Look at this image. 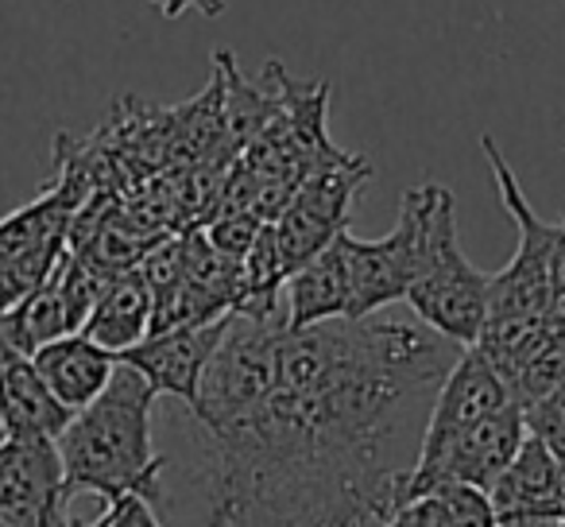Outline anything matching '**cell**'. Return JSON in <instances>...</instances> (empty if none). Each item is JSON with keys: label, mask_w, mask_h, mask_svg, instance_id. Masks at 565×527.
Here are the masks:
<instances>
[{"label": "cell", "mask_w": 565, "mask_h": 527, "mask_svg": "<svg viewBox=\"0 0 565 527\" xmlns=\"http://www.w3.org/2000/svg\"><path fill=\"white\" fill-rule=\"evenodd\" d=\"M461 346L415 315L287 326L275 384L202 426L205 527H380L407 504V434Z\"/></svg>", "instance_id": "1"}, {"label": "cell", "mask_w": 565, "mask_h": 527, "mask_svg": "<svg viewBox=\"0 0 565 527\" xmlns=\"http://www.w3.org/2000/svg\"><path fill=\"white\" fill-rule=\"evenodd\" d=\"M480 148H484V159L492 167L503 210L515 221L519 241L511 264L503 272H495L492 284H488V318L472 346L503 372V380H511L546 346L550 334L565 323L562 299H557V287H554L557 225H550V221H542L534 213V205L526 202L523 187H519L515 171L503 159L500 144L492 136H480Z\"/></svg>", "instance_id": "2"}, {"label": "cell", "mask_w": 565, "mask_h": 527, "mask_svg": "<svg viewBox=\"0 0 565 527\" xmlns=\"http://www.w3.org/2000/svg\"><path fill=\"white\" fill-rule=\"evenodd\" d=\"M151 384L132 365L117 361L102 396L74 411L66 431L55 439L66 496L97 493L102 504H117L128 493H143L156 500L163 457L151 446Z\"/></svg>", "instance_id": "3"}, {"label": "cell", "mask_w": 565, "mask_h": 527, "mask_svg": "<svg viewBox=\"0 0 565 527\" xmlns=\"http://www.w3.org/2000/svg\"><path fill=\"white\" fill-rule=\"evenodd\" d=\"M488 284H492V276L469 264L461 241H457L454 190L438 187L430 202V218H426V241L415 284L403 303L418 323H426L434 334L465 349L480 338V326L488 318Z\"/></svg>", "instance_id": "4"}, {"label": "cell", "mask_w": 565, "mask_h": 527, "mask_svg": "<svg viewBox=\"0 0 565 527\" xmlns=\"http://www.w3.org/2000/svg\"><path fill=\"white\" fill-rule=\"evenodd\" d=\"M434 190H438V182H418V187L403 190L399 221L380 241H361V236H353L345 229L349 284H353L345 318L376 315V310H387L407 299L418 272V256H423Z\"/></svg>", "instance_id": "5"}, {"label": "cell", "mask_w": 565, "mask_h": 527, "mask_svg": "<svg viewBox=\"0 0 565 527\" xmlns=\"http://www.w3.org/2000/svg\"><path fill=\"white\" fill-rule=\"evenodd\" d=\"M369 179H372L369 159L341 151L338 159L315 167V171L299 182L291 202L282 205V213L271 221L282 272H287V276H291L299 264H307L315 252H322L341 229H349L353 198L361 194V187Z\"/></svg>", "instance_id": "6"}, {"label": "cell", "mask_w": 565, "mask_h": 527, "mask_svg": "<svg viewBox=\"0 0 565 527\" xmlns=\"http://www.w3.org/2000/svg\"><path fill=\"white\" fill-rule=\"evenodd\" d=\"M55 439L0 442V527H71Z\"/></svg>", "instance_id": "7"}, {"label": "cell", "mask_w": 565, "mask_h": 527, "mask_svg": "<svg viewBox=\"0 0 565 527\" xmlns=\"http://www.w3.org/2000/svg\"><path fill=\"white\" fill-rule=\"evenodd\" d=\"M523 439H526L523 403L511 400L508 408L492 411L480 423H472L469 431L457 434L446 450H438L426 462H415L407 500L434 485H477L488 493V485L500 477L503 465L511 462V454H515Z\"/></svg>", "instance_id": "8"}, {"label": "cell", "mask_w": 565, "mask_h": 527, "mask_svg": "<svg viewBox=\"0 0 565 527\" xmlns=\"http://www.w3.org/2000/svg\"><path fill=\"white\" fill-rule=\"evenodd\" d=\"M228 323H233V315H221L213 323L174 326V330L148 334L143 341L128 346L125 354H117V361L132 365L156 396H171V400L186 403L194 411L198 400H202L205 369L217 357L221 341L228 334Z\"/></svg>", "instance_id": "9"}, {"label": "cell", "mask_w": 565, "mask_h": 527, "mask_svg": "<svg viewBox=\"0 0 565 527\" xmlns=\"http://www.w3.org/2000/svg\"><path fill=\"white\" fill-rule=\"evenodd\" d=\"M511 400H515V396H511V384L503 380V372L495 369L477 346H465L461 354H457V361L449 365L438 392H434L415 462H426V457H434L438 450H446L457 434L469 431L472 423H480V419L492 415V411L508 408Z\"/></svg>", "instance_id": "10"}, {"label": "cell", "mask_w": 565, "mask_h": 527, "mask_svg": "<svg viewBox=\"0 0 565 527\" xmlns=\"http://www.w3.org/2000/svg\"><path fill=\"white\" fill-rule=\"evenodd\" d=\"M488 500L495 519L534 516L557 524L565 519V465L539 434L526 431L503 473L488 485Z\"/></svg>", "instance_id": "11"}, {"label": "cell", "mask_w": 565, "mask_h": 527, "mask_svg": "<svg viewBox=\"0 0 565 527\" xmlns=\"http://www.w3.org/2000/svg\"><path fill=\"white\" fill-rule=\"evenodd\" d=\"M282 295H287V326H315L326 323V318L349 315L353 284H349L345 229L287 276Z\"/></svg>", "instance_id": "12"}, {"label": "cell", "mask_w": 565, "mask_h": 527, "mask_svg": "<svg viewBox=\"0 0 565 527\" xmlns=\"http://www.w3.org/2000/svg\"><path fill=\"white\" fill-rule=\"evenodd\" d=\"M74 411L58 400L32 365L17 357L0 369V434L4 439H58Z\"/></svg>", "instance_id": "13"}, {"label": "cell", "mask_w": 565, "mask_h": 527, "mask_svg": "<svg viewBox=\"0 0 565 527\" xmlns=\"http://www.w3.org/2000/svg\"><path fill=\"white\" fill-rule=\"evenodd\" d=\"M32 365L40 369V377L47 380V388L66 403L71 411H82L89 400L102 396V388L109 384L113 369H117V354H109L105 346H97L86 334H66L47 346H40L32 354Z\"/></svg>", "instance_id": "14"}, {"label": "cell", "mask_w": 565, "mask_h": 527, "mask_svg": "<svg viewBox=\"0 0 565 527\" xmlns=\"http://www.w3.org/2000/svg\"><path fill=\"white\" fill-rule=\"evenodd\" d=\"M151 315H156V292H151L148 276L140 264L128 272H117L109 284L102 287L94 310H89L82 334L105 346L109 354H125L128 346L148 338Z\"/></svg>", "instance_id": "15"}, {"label": "cell", "mask_w": 565, "mask_h": 527, "mask_svg": "<svg viewBox=\"0 0 565 527\" xmlns=\"http://www.w3.org/2000/svg\"><path fill=\"white\" fill-rule=\"evenodd\" d=\"M380 527H495V512L477 485H434L411 496Z\"/></svg>", "instance_id": "16"}, {"label": "cell", "mask_w": 565, "mask_h": 527, "mask_svg": "<svg viewBox=\"0 0 565 527\" xmlns=\"http://www.w3.org/2000/svg\"><path fill=\"white\" fill-rule=\"evenodd\" d=\"M523 415H526V431L539 434V439L557 454V462L565 465V388L539 403H526Z\"/></svg>", "instance_id": "17"}, {"label": "cell", "mask_w": 565, "mask_h": 527, "mask_svg": "<svg viewBox=\"0 0 565 527\" xmlns=\"http://www.w3.org/2000/svg\"><path fill=\"white\" fill-rule=\"evenodd\" d=\"M102 527H163L151 512V496L128 493L117 504H105L102 508Z\"/></svg>", "instance_id": "18"}, {"label": "cell", "mask_w": 565, "mask_h": 527, "mask_svg": "<svg viewBox=\"0 0 565 527\" xmlns=\"http://www.w3.org/2000/svg\"><path fill=\"white\" fill-rule=\"evenodd\" d=\"M554 287L557 299L565 295V218L557 221V244H554Z\"/></svg>", "instance_id": "19"}, {"label": "cell", "mask_w": 565, "mask_h": 527, "mask_svg": "<svg viewBox=\"0 0 565 527\" xmlns=\"http://www.w3.org/2000/svg\"><path fill=\"white\" fill-rule=\"evenodd\" d=\"M17 357H24V354H20V349L12 346V338L4 334V326H0V369H4L9 361H17Z\"/></svg>", "instance_id": "20"}, {"label": "cell", "mask_w": 565, "mask_h": 527, "mask_svg": "<svg viewBox=\"0 0 565 527\" xmlns=\"http://www.w3.org/2000/svg\"><path fill=\"white\" fill-rule=\"evenodd\" d=\"M71 527H78V524H71ZM86 527H102V516H97L94 524H86Z\"/></svg>", "instance_id": "21"}, {"label": "cell", "mask_w": 565, "mask_h": 527, "mask_svg": "<svg viewBox=\"0 0 565 527\" xmlns=\"http://www.w3.org/2000/svg\"><path fill=\"white\" fill-rule=\"evenodd\" d=\"M562 315H565V295H562Z\"/></svg>", "instance_id": "22"}, {"label": "cell", "mask_w": 565, "mask_h": 527, "mask_svg": "<svg viewBox=\"0 0 565 527\" xmlns=\"http://www.w3.org/2000/svg\"><path fill=\"white\" fill-rule=\"evenodd\" d=\"M554 527H565V519H562V524H554Z\"/></svg>", "instance_id": "23"}, {"label": "cell", "mask_w": 565, "mask_h": 527, "mask_svg": "<svg viewBox=\"0 0 565 527\" xmlns=\"http://www.w3.org/2000/svg\"><path fill=\"white\" fill-rule=\"evenodd\" d=\"M0 442H4V434H0Z\"/></svg>", "instance_id": "24"}]
</instances>
